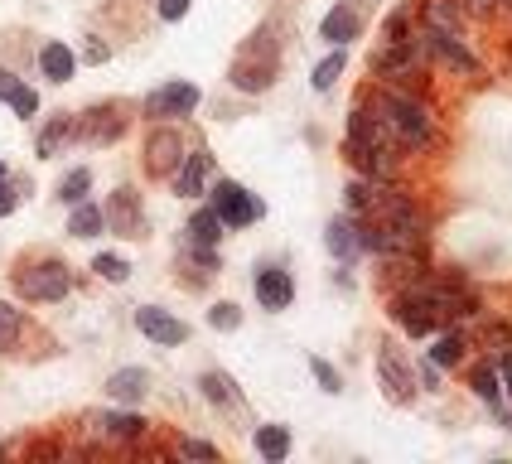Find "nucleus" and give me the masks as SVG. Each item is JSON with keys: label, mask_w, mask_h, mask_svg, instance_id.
<instances>
[{"label": "nucleus", "mask_w": 512, "mask_h": 464, "mask_svg": "<svg viewBox=\"0 0 512 464\" xmlns=\"http://www.w3.org/2000/svg\"><path fill=\"white\" fill-rule=\"evenodd\" d=\"M372 112H377V121L387 126L392 145H426L430 141L426 102H421V97H411L406 87H387V92H377Z\"/></svg>", "instance_id": "1"}, {"label": "nucleus", "mask_w": 512, "mask_h": 464, "mask_svg": "<svg viewBox=\"0 0 512 464\" xmlns=\"http://www.w3.org/2000/svg\"><path fill=\"white\" fill-rule=\"evenodd\" d=\"M276 73H281V49H276L271 29H256L252 39L237 49V58H232L228 83L237 87V92L256 97V92H266V87L276 83Z\"/></svg>", "instance_id": "2"}, {"label": "nucleus", "mask_w": 512, "mask_h": 464, "mask_svg": "<svg viewBox=\"0 0 512 464\" xmlns=\"http://www.w3.org/2000/svg\"><path fill=\"white\" fill-rule=\"evenodd\" d=\"M73 290V271H68V261L58 257H44V261H29L15 271V295L29 300V305H54Z\"/></svg>", "instance_id": "3"}, {"label": "nucleus", "mask_w": 512, "mask_h": 464, "mask_svg": "<svg viewBox=\"0 0 512 464\" xmlns=\"http://www.w3.org/2000/svg\"><path fill=\"white\" fill-rule=\"evenodd\" d=\"M208 203H213V213L223 218V228L228 232L252 228L256 218H266V203L256 199L247 184H237V179H218V184L208 189Z\"/></svg>", "instance_id": "4"}, {"label": "nucleus", "mask_w": 512, "mask_h": 464, "mask_svg": "<svg viewBox=\"0 0 512 464\" xmlns=\"http://www.w3.org/2000/svg\"><path fill=\"white\" fill-rule=\"evenodd\" d=\"M203 102V92L194 83H184V78H174V83L155 87L150 97L141 102V112L150 121H174V116H194V107Z\"/></svg>", "instance_id": "5"}, {"label": "nucleus", "mask_w": 512, "mask_h": 464, "mask_svg": "<svg viewBox=\"0 0 512 464\" xmlns=\"http://www.w3.org/2000/svg\"><path fill=\"white\" fill-rule=\"evenodd\" d=\"M377 377H382V392H387V402L406 406L411 397H416V373H411V363L401 358L397 344H377Z\"/></svg>", "instance_id": "6"}, {"label": "nucleus", "mask_w": 512, "mask_h": 464, "mask_svg": "<svg viewBox=\"0 0 512 464\" xmlns=\"http://www.w3.org/2000/svg\"><path fill=\"white\" fill-rule=\"evenodd\" d=\"M184 150H189V145H184V136H179V126H165V121H160V126L145 136V150H141V155H145V174L170 179L174 165L184 160Z\"/></svg>", "instance_id": "7"}, {"label": "nucleus", "mask_w": 512, "mask_h": 464, "mask_svg": "<svg viewBox=\"0 0 512 464\" xmlns=\"http://www.w3.org/2000/svg\"><path fill=\"white\" fill-rule=\"evenodd\" d=\"M73 121H78V141H87V145H112L126 136V107H116V102L87 107V112L73 116Z\"/></svg>", "instance_id": "8"}, {"label": "nucleus", "mask_w": 512, "mask_h": 464, "mask_svg": "<svg viewBox=\"0 0 512 464\" xmlns=\"http://www.w3.org/2000/svg\"><path fill=\"white\" fill-rule=\"evenodd\" d=\"M102 213H107V232L116 237H145V208H141V194L136 189H112V199L102 203Z\"/></svg>", "instance_id": "9"}, {"label": "nucleus", "mask_w": 512, "mask_h": 464, "mask_svg": "<svg viewBox=\"0 0 512 464\" xmlns=\"http://www.w3.org/2000/svg\"><path fill=\"white\" fill-rule=\"evenodd\" d=\"M136 329L160 348L189 344V324H184L179 315H170V310H160V305H136Z\"/></svg>", "instance_id": "10"}, {"label": "nucleus", "mask_w": 512, "mask_h": 464, "mask_svg": "<svg viewBox=\"0 0 512 464\" xmlns=\"http://www.w3.org/2000/svg\"><path fill=\"white\" fill-rule=\"evenodd\" d=\"M208 179H213V155L199 145V150H184V160L174 165L170 189L179 199H199V194H208Z\"/></svg>", "instance_id": "11"}, {"label": "nucleus", "mask_w": 512, "mask_h": 464, "mask_svg": "<svg viewBox=\"0 0 512 464\" xmlns=\"http://www.w3.org/2000/svg\"><path fill=\"white\" fill-rule=\"evenodd\" d=\"M87 431H97L102 440H116V445H131V440H145L150 421L141 411H92L87 416Z\"/></svg>", "instance_id": "12"}, {"label": "nucleus", "mask_w": 512, "mask_h": 464, "mask_svg": "<svg viewBox=\"0 0 512 464\" xmlns=\"http://www.w3.org/2000/svg\"><path fill=\"white\" fill-rule=\"evenodd\" d=\"M392 319H397L411 339H421V334H430V329L440 324V310L430 305L421 290H406V295H397V300H392Z\"/></svg>", "instance_id": "13"}, {"label": "nucleus", "mask_w": 512, "mask_h": 464, "mask_svg": "<svg viewBox=\"0 0 512 464\" xmlns=\"http://www.w3.org/2000/svg\"><path fill=\"white\" fill-rule=\"evenodd\" d=\"M252 290L261 310H290V300H295V281H290L285 266H256Z\"/></svg>", "instance_id": "14"}, {"label": "nucleus", "mask_w": 512, "mask_h": 464, "mask_svg": "<svg viewBox=\"0 0 512 464\" xmlns=\"http://www.w3.org/2000/svg\"><path fill=\"white\" fill-rule=\"evenodd\" d=\"M416 44H421V54H440L459 73H479V58L469 54L455 34H445V29H426V39H416Z\"/></svg>", "instance_id": "15"}, {"label": "nucleus", "mask_w": 512, "mask_h": 464, "mask_svg": "<svg viewBox=\"0 0 512 464\" xmlns=\"http://www.w3.org/2000/svg\"><path fill=\"white\" fill-rule=\"evenodd\" d=\"M107 397L121 406H141L145 397H150V373H145V368H116V373L107 377Z\"/></svg>", "instance_id": "16"}, {"label": "nucleus", "mask_w": 512, "mask_h": 464, "mask_svg": "<svg viewBox=\"0 0 512 464\" xmlns=\"http://www.w3.org/2000/svg\"><path fill=\"white\" fill-rule=\"evenodd\" d=\"M39 73H44L49 83L63 87L68 78H73V73H78V54H73L63 39H49V44L39 49Z\"/></svg>", "instance_id": "17"}, {"label": "nucleus", "mask_w": 512, "mask_h": 464, "mask_svg": "<svg viewBox=\"0 0 512 464\" xmlns=\"http://www.w3.org/2000/svg\"><path fill=\"white\" fill-rule=\"evenodd\" d=\"M223 218L213 213V203H203V208H194L189 213V223H184V237H189V247H218L223 242Z\"/></svg>", "instance_id": "18"}, {"label": "nucleus", "mask_w": 512, "mask_h": 464, "mask_svg": "<svg viewBox=\"0 0 512 464\" xmlns=\"http://www.w3.org/2000/svg\"><path fill=\"white\" fill-rule=\"evenodd\" d=\"M358 29H363L358 10H353V5H334V10L324 15V25H319V39H329L334 49H343V44L358 39Z\"/></svg>", "instance_id": "19"}, {"label": "nucleus", "mask_w": 512, "mask_h": 464, "mask_svg": "<svg viewBox=\"0 0 512 464\" xmlns=\"http://www.w3.org/2000/svg\"><path fill=\"white\" fill-rule=\"evenodd\" d=\"M68 141H78V121H73V116H54V121H44V131H39L34 150H39V160H54Z\"/></svg>", "instance_id": "20"}, {"label": "nucleus", "mask_w": 512, "mask_h": 464, "mask_svg": "<svg viewBox=\"0 0 512 464\" xmlns=\"http://www.w3.org/2000/svg\"><path fill=\"white\" fill-rule=\"evenodd\" d=\"M68 232L73 237H102L107 232V213H102V203H73V213H68Z\"/></svg>", "instance_id": "21"}, {"label": "nucleus", "mask_w": 512, "mask_h": 464, "mask_svg": "<svg viewBox=\"0 0 512 464\" xmlns=\"http://www.w3.org/2000/svg\"><path fill=\"white\" fill-rule=\"evenodd\" d=\"M324 247L339 261H353L358 257V223H353V218H334V223L324 228Z\"/></svg>", "instance_id": "22"}, {"label": "nucleus", "mask_w": 512, "mask_h": 464, "mask_svg": "<svg viewBox=\"0 0 512 464\" xmlns=\"http://www.w3.org/2000/svg\"><path fill=\"white\" fill-rule=\"evenodd\" d=\"M256 455H261V460H271V464H281L285 455H290V431H285V426H276V421H271V426H256Z\"/></svg>", "instance_id": "23"}, {"label": "nucleus", "mask_w": 512, "mask_h": 464, "mask_svg": "<svg viewBox=\"0 0 512 464\" xmlns=\"http://www.w3.org/2000/svg\"><path fill=\"white\" fill-rule=\"evenodd\" d=\"M199 392H203V397H208L213 406H237V402H242L237 382H232L228 373H218V368H208V373L199 377Z\"/></svg>", "instance_id": "24"}, {"label": "nucleus", "mask_w": 512, "mask_h": 464, "mask_svg": "<svg viewBox=\"0 0 512 464\" xmlns=\"http://www.w3.org/2000/svg\"><path fill=\"white\" fill-rule=\"evenodd\" d=\"M20 339H25V310L0 300V353H15Z\"/></svg>", "instance_id": "25"}, {"label": "nucleus", "mask_w": 512, "mask_h": 464, "mask_svg": "<svg viewBox=\"0 0 512 464\" xmlns=\"http://www.w3.org/2000/svg\"><path fill=\"white\" fill-rule=\"evenodd\" d=\"M469 387H474V397H484L488 406H498V397H503V377H498L493 363H479V368L469 373Z\"/></svg>", "instance_id": "26"}, {"label": "nucleus", "mask_w": 512, "mask_h": 464, "mask_svg": "<svg viewBox=\"0 0 512 464\" xmlns=\"http://www.w3.org/2000/svg\"><path fill=\"white\" fill-rule=\"evenodd\" d=\"M87 189H92V170L87 165H78V170H68L63 179H58V203H83L87 199Z\"/></svg>", "instance_id": "27"}, {"label": "nucleus", "mask_w": 512, "mask_h": 464, "mask_svg": "<svg viewBox=\"0 0 512 464\" xmlns=\"http://www.w3.org/2000/svg\"><path fill=\"white\" fill-rule=\"evenodd\" d=\"M459 358H464V334H459V329H445V334L435 339V348H430V363H435V368H455Z\"/></svg>", "instance_id": "28"}, {"label": "nucleus", "mask_w": 512, "mask_h": 464, "mask_svg": "<svg viewBox=\"0 0 512 464\" xmlns=\"http://www.w3.org/2000/svg\"><path fill=\"white\" fill-rule=\"evenodd\" d=\"M426 25L430 29H445V34H455L459 29V0H426Z\"/></svg>", "instance_id": "29"}, {"label": "nucleus", "mask_w": 512, "mask_h": 464, "mask_svg": "<svg viewBox=\"0 0 512 464\" xmlns=\"http://www.w3.org/2000/svg\"><path fill=\"white\" fill-rule=\"evenodd\" d=\"M92 271H97L102 281H112V286H126V281H131V261L116 257V252H97V257H92Z\"/></svg>", "instance_id": "30"}, {"label": "nucleus", "mask_w": 512, "mask_h": 464, "mask_svg": "<svg viewBox=\"0 0 512 464\" xmlns=\"http://www.w3.org/2000/svg\"><path fill=\"white\" fill-rule=\"evenodd\" d=\"M5 102H10V112L20 116V121H34V116H39V92L29 83H20V78H15V87L5 92Z\"/></svg>", "instance_id": "31"}, {"label": "nucleus", "mask_w": 512, "mask_h": 464, "mask_svg": "<svg viewBox=\"0 0 512 464\" xmlns=\"http://www.w3.org/2000/svg\"><path fill=\"white\" fill-rule=\"evenodd\" d=\"M343 68H348V54H343V49H334V54H329L324 63H319V68H314L310 87H314V92H329V87L343 78Z\"/></svg>", "instance_id": "32"}, {"label": "nucleus", "mask_w": 512, "mask_h": 464, "mask_svg": "<svg viewBox=\"0 0 512 464\" xmlns=\"http://www.w3.org/2000/svg\"><path fill=\"white\" fill-rule=\"evenodd\" d=\"M310 373H314V382L329 392V397H339L343 392V373L334 368V363H324V358H310Z\"/></svg>", "instance_id": "33"}, {"label": "nucleus", "mask_w": 512, "mask_h": 464, "mask_svg": "<svg viewBox=\"0 0 512 464\" xmlns=\"http://www.w3.org/2000/svg\"><path fill=\"white\" fill-rule=\"evenodd\" d=\"M208 324H213V329H218V334H232V329H237V324H242V310H237V305H232V300H218V305H213V310H208Z\"/></svg>", "instance_id": "34"}, {"label": "nucleus", "mask_w": 512, "mask_h": 464, "mask_svg": "<svg viewBox=\"0 0 512 464\" xmlns=\"http://www.w3.org/2000/svg\"><path fill=\"white\" fill-rule=\"evenodd\" d=\"M174 455H179V460H218V445H208V440H189V435H184V440L174 445Z\"/></svg>", "instance_id": "35"}, {"label": "nucleus", "mask_w": 512, "mask_h": 464, "mask_svg": "<svg viewBox=\"0 0 512 464\" xmlns=\"http://www.w3.org/2000/svg\"><path fill=\"white\" fill-rule=\"evenodd\" d=\"M189 5H194V0H155V15H160L165 25H179V20L189 15Z\"/></svg>", "instance_id": "36"}, {"label": "nucleus", "mask_w": 512, "mask_h": 464, "mask_svg": "<svg viewBox=\"0 0 512 464\" xmlns=\"http://www.w3.org/2000/svg\"><path fill=\"white\" fill-rule=\"evenodd\" d=\"M20 208V194H15V184L10 179H0V218H10Z\"/></svg>", "instance_id": "37"}, {"label": "nucleus", "mask_w": 512, "mask_h": 464, "mask_svg": "<svg viewBox=\"0 0 512 464\" xmlns=\"http://www.w3.org/2000/svg\"><path fill=\"white\" fill-rule=\"evenodd\" d=\"M464 10H469V15H479V20H488V15H498V10H503V0H464Z\"/></svg>", "instance_id": "38"}, {"label": "nucleus", "mask_w": 512, "mask_h": 464, "mask_svg": "<svg viewBox=\"0 0 512 464\" xmlns=\"http://www.w3.org/2000/svg\"><path fill=\"white\" fill-rule=\"evenodd\" d=\"M83 58H87V63H107V58H112V49H107L102 39H87V44H83Z\"/></svg>", "instance_id": "39"}, {"label": "nucleus", "mask_w": 512, "mask_h": 464, "mask_svg": "<svg viewBox=\"0 0 512 464\" xmlns=\"http://www.w3.org/2000/svg\"><path fill=\"white\" fill-rule=\"evenodd\" d=\"M10 87H15V73H10V68H0V102H5V92H10Z\"/></svg>", "instance_id": "40"}, {"label": "nucleus", "mask_w": 512, "mask_h": 464, "mask_svg": "<svg viewBox=\"0 0 512 464\" xmlns=\"http://www.w3.org/2000/svg\"><path fill=\"white\" fill-rule=\"evenodd\" d=\"M498 377L508 382V392H512V353H508V358H503V368H498Z\"/></svg>", "instance_id": "41"}, {"label": "nucleus", "mask_w": 512, "mask_h": 464, "mask_svg": "<svg viewBox=\"0 0 512 464\" xmlns=\"http://www.w3.org/2000/svg\"><path fill=\"white\" fill-rule=\"evenodd\" d=\"M503 426H508V431H512V416H503Z\"/></svg>", "instance_id": "42"}, {"label": "nucleus", "mask_w": 512, "mask_h": 464, "mask_svg": "<svg viewBox=\"0 0 512 464\" xmlns=\"http://www.w3.org/2000/svg\"><path fill=\"white\" fill-rule=\"evenodd\" d=\"M0 179H5V160H0Z\"/></svg>", "instance_id": "43"}, {"label": "nucleus", "mask_w": 512, "mask_h": 464, "mask_svg": "<svg viewBox=\"0 0 512 464\" xmlns=\"http://www.w3.org/2000/svg\"><path fill=\"white\" fill-rule=\"evenodd\" d=\"M0 460H5V445H0Z\"/></svg>", "instance_id": "44"}, {"label": "nucleus", "mask_w": 512, "mask_h": 464, "mask_svg": "<svg viewBox=\"0 0 512 464\" xmlns=\"http://www.w3.org/2000/svg\"><path fill=\"white\" fill-rule=\"evenodd\" d=\"M503 5H512V0H503Z\"/></svg>", "instance_id": "45"}]
</instances>
